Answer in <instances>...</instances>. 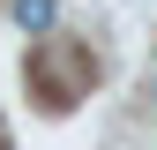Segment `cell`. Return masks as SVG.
<instances>
[{
  "label": "cell",
  "mask_w": 157,
  "mask_h": 150,
  "mask_svg": "<svg viewBox=\"0 0 157 150\" xmlns=\"http://www.w3.org/2000/svg\"><path fill=\"white\" fill-rule=\"evenodd\" d=\"M15 23L23 30H52V0H15Z\"/></svg>",
  "instance_id": "6da1fadb"
}]
</instances>
